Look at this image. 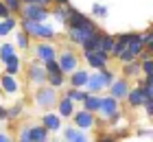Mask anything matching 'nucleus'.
Instances as JSON below:
<instances>
[{
  "instance_id": "f257e3e1",
  "label": "nucleus",
  "mask_w": 153,
  "mask_h": 142,
  "mask_svg": "<svg viewBox=\"0 0 153 142\" xmlns=\"http://www.w3.org/2000/svg\"><path fill=\"white\" fill-rule=\"evenodd\" d=\"M24 33L35 35V37H53L55 35L51 26H44L42 22H35V20H24Z\"/></svg>"
},
{
  "instance_id": "f03ea898",
  "label": "nucleus",
  "mask_w": 153,
  "mask_h": 142,
  "mask_svg": "<svg viewBox=\"0 0 153 142\" xmlns=\"http://www.w3.org/2000/svg\"><path fill=\"white\" fill-rule=\"evenodd\" d=\"M142 46H144V42H142L140 37H136V35H131V39H129L127 48H125V53L120 55V59H123V61H131L136 55L142 53Z\"/></svg>"
},
{
  "instance_id": "7ed1b4c3",
  "label": "nucleus",
  "mask_w": 153,
  "mask_h": 142,
  "mask_svg": "<svg viewBox=\"0 0 153 142\" xmlns=\"http://www.w3.org/2000/svg\"><path fill=\"white\" fill-rule=\"evenodd\" d=\"M46 9L42 4H37V2H26V7H24V18L26 20H35V22H42V20H46Z\"/></svg>"
},
{
  "instance_id": "20e7f679",
  "label": "nucleus",
  "mask_w": 153,
  "mask_h": 142,
  "mask_svg": "<svg viewBox=\"0 0 153 142\" xmlns=\"http://www.w3.org/2000/svg\"><path fill=\"white\" fill-rule=\"evenodd\" d=\"M94 31V24H85V26H70V39L76 42V44H83Z\"/></svg>"
},
{
  "instance_id": "39448f33",
  "label": "nucleus",
  "mask_w": 153,
  "mask_h": 142,
  "mask_svg": "<svg viewBox=\"0 0 153 142\" xmlns=\"http://www.w3.org/2000/svg\"><path fill=\"white\" fill-rule=\"evenodd\" d=\"M112 81V74L109 72H101V74H94V77H88V88L90 90H101Z\"/></svg>"
},
{
  "instance_id": "423d86ee",
  "label": "nucleus",
  "mask_w": 153,
  "mask_h": 142,
  "mask_svg": "<svg viewBox=\"0 0 153 142\" xmlns=\"http://www.w3.org/2000/svg\"><path fill=\"white\" fill-rule=\"evenodd\" d=\"M85 57H88V61L92 63L94 68H99V70H103V68H105V63H107V55H105V51H88Z\"/></svg>"
},
{
  "instance_id": "0eeeda50",
  "label": "nucleus",
  "mask_w": 153,
  "mask_h": 142,
  "mask_svg": "<svg viewBox=\"0 0 153 142\" xmlns=\"http://www.w3.org/2000/svg\"><path fill=\"white\" fill-rule=\"evenodd\" d=\"M74 68H76V57L72 53H64L61 55V59H59V70H61V74H66V72H74Z\"/></svg>"
},
{
  "instance_id": "6e6552de",
  "label": "nucleus",
  "mask_w": 153,
  "mask_h": 142,
  "mask_svg": "<svg viewBox=\"0 0 153 142\" xmlns=\"http://www.w3.org/2000/svg\"><path fill=\"white\" fill-rule=\"evenodd\" d=\"M99 112H103L107 118H112L118 114V105H116V98H101V105H99Z\"/></svg>"
},
{
  "instance_id": "1a4fd4ad",
  "label": "nucleus",
  "mask_w": 153,
  "mask_h": 142,
  "mask_svg": "<svg viewBox=\"0 0 153 142\" xmlns=\"http://www.w3.org/2000/svg\"><path fill=\"white\" fill-rule=\"evenodd\" d=\"M48 138V133H46V127L42 129V127H37V129H26L22 131V140H37V142H44Z\"/></svg>"
},
{
  "instance_id": "9d476101",
  "label": "nucleus",
  "mask_w": 153,
  "mask_h": 142,
  "mask_svg": "<svg viewBox=\"0 0 153 142\" xmlns=\"http://www.w3.org/2000/svg\"><path fill=\"white\" fill-rule=\"evenodd\" d=\"M29 74H31V79L35 83H44L46 81V68L39 66V63H33L31 70H29Z\"/></svg>"
},
{
  "instance_id": "9b49d317",
  "label": "nucleus",
  "mask_w": 153,
  "mask_h": 142,
  "mask_svg": "<svg viewBox=\"0 0 153 142\" xmlns=\"http://www.w3.org/2000/svg\"><path fill=\"white\" fill-rule=\"evenodd\" d=\"M101 37H103V35H96V33H92V35H90V37L85 39V42H83V51H101Z\"/></svg>"
},
{
  "instance_id": "f8f14e48",
  "label": "nucleus",
  "mask_w": 153,
  "mask_h": 142,
  "mask_svg": "<svg viewBox=\"0 0 153 142\" xmlns=\"http://www.w3.org/2000/svg\"><path fill=\"white\" fill-rule=\"evenodd\" d=\"M37 103H39V105H53V103H55V90L42 88V90L37 92Z\"/></svg>"
},
{
  "instance_id": "ddd939ff",
  "label": "nucleus",
  "mask_w": 153,
  "mask_h": 142,
  "mask_svg": "<svg viewBox=\"0 0 153 142\" xmlns=\"http://www.w3.org/2000/svg\"><path fill=\"white\" fill-rule=\"evenodd\" d=\"M127 96H129V103H131V105H142V103L149 101L142 88H138V90H134V92H127Z\"/></svg>"
},
{
  "instance_id": "4468645a",
  "label": "nucleus",
  "mask_w": 153,
  "mask_h": 142,
  "mask_svg": "<svg viewBox=\"0 0 153 142\" xmlns=\"http://www.w3.org/2000/svg\"><path fill=\"white\" fill-rule=\"evenodd\" d=\"M37 55H39V59L51 61V59H55V48L51 44H39L37 46Z\"/></svg>"
},
{
  "instance_id": "2eb2a0df",
  "label": "nucleus",
  "mask_w": 153,
  "mask_h": 142,
  "mask_svg": "<svg viewBox=\"0 0 153 142\" xmlns=\"http://www.w3.org/2000/svg\"><path fill=\"white\" fill-rule=\"evenodd\" d=\"M68 24H70V26H85V24H92V22H90L85 16H81V13L72 11L70 18H68Z\"/></svg>"
},
{
  "instance_id": "dca6fc26",
  "label": "nucleus",
  "mask_w": 153,
  "mask_h": 142,
  "mask_svg": "<svg viewBox=\"0 0 153 142\" xmlns=\"http://www.w3.org/2000/svg\"><path fill=\"white\" fill-rule=\"evenodd\" d=\"M74 120H76V125H79L81 129H85V127H92V114H90L88 109H85V112H79Z\"/></svg>"
},
{
  "instance_id": "f3484780",
  "label": "nucleus",
  "mask_w": 153,
  "mask_h": 142,
  "mask_svg": "<svg viewBox=\"0 0 153 142\" xmlns=\"http://www.w3.org/2000/svg\"><path fill=\"white\" fill-rule=\"evenodd\" d=\"M112 94H114V98H125L127 96V83L125 81H116L112 85Z\"/></svg>"
},
{
  "instance_id": "a211bd4d",
  "label": "nucleus",
  "mask_w": 153,
  "mask_h": 142,
  "mask_svg": "<svg viewBox=\"0 0 153 142\" xmlns=\"http://www.w3.org/2000/svg\"><path fill=\"white\" fill-rule=\"evenodd\" d=\"M66 140L68 142H85V136L76 129H66Z\"/></svg>"
},
{
  "instance_id": "6ab92c4d",
  "label": "nucleus",
  "mask_w": 153,
  "mask_h": 142,
  "mask_svg": "<svg viewBox=\"0 0 153 142\" xmlns=\"http://www.w3.org/2000/svg\"><path fill=\"white\" fill-rule=\"evenodd\" d=\"M59 112H61V116H70V114H72V98L70 96L59 103Z\"/></svg>"
},
{
  "instance_id": "aec40b11",
  "label": "nucleus",
  "mask_w": 153,
  "mask_h": 142,
  "mask_svg": "<svg viewBox=\"0 0 153 142\" xmlns=\"http://www.w3.org/2000/svg\"><path fill=\"white\" fill-rule=\"evenodd\" d=\"M44 127L46 129H59V118L55 114H48V116H44Z\"/></svg>"
},
{
  "instance_id": "412c9836",
  "label": "nucleus",
  "mask_w": 153,
  "mask_h": 142,
  "mask_svg": "<svg viewBox=\"0 0 153 142\" xmlns=\"http://www.w3.org/2000/svg\"><path fill=\"white\" fill-rule=\"evenodd\" d=\"M0 83H2V88H4L7 92H16V90H18V83H16V79H13L11 74H7Z\"/></svg>"
},
{
  "instance_id": "4be33fe9",
  "label": "nucleus",
  "mask_w": 153,
  "mask_h": 142,
  "mask_svg": "<svg viewBox=\"0 0 153 142\" xmlns=\"http://www.w3.org/2000/svg\"><path fill=\"white\" fill-rule=\"evenodd\" d=\"M18 68H20L18 57H16V55H11L9 59H7V72H9V74H16V72H18Z\"/></svg>"
},
{
  "instance_id": "5701e85b",
  "label": "nucleus",
  "mask_w": 153,
  "mask_h": 142,
  "mask_svg": "<svg viewBox=\"0 0 153 142\" xmlns=\"http://www.w3.org/2000/svg\"><path fill=\"white\" fill-rule=\"evenodd\" d=\"M114 37H109V35H103L101 37V51H105V53H112V48H114Z\"/></svg>"
},
{
  "instance_id": "b1692460",
  "label": "nucleus",
  "mask_w": 153,
  "mask_h": 142,
  "mask_svg": "<svg viewBox=\"0 0 153 142\" xmlns=\"http://www.w3.org/2000/svg\"><path fill=\"white\" fill-rule=\"evenodd\" d=\"M83 103H85V109H88V112H96V109H99V105H101V98H96V96H88Z\"/></svg>"
},
{
  "instance_id": "393cba45",
  "label": "nucleus",
  "mask_w": 153,
  "mask_h": 142,
  "mask_svg": "<svg viewBox=\"0 0 153 142\" xmlns=\"http://www.w3.org/2000/svg\"><path fill=\"white\" fill-rule=\"evenodd\" d=\"M88 83V74L85 72H74L72 74V85L74 88H81V85H85Z\"/></svg>"
},
{
  "instance_id": "a878e982",
  "label": "nucleus",
  "mask_w": 153,
  "mask_h": 142,
  "mask_svg": "<svg viewBox=\"0 0 153 142\" xmlns=\"http://www.w3.org/2000/svg\"><path fill=\"white\" fill-rule=\"evenodd\" d=\"M70 13H72V9H68V7H59V9L55 11V16H57V20H59V22H68Z\"/></svg>"
},
{
  "instance_id": "bb28decb",
  "label": "nucleus",
  "mask_w": 153,
  "mask_h": 142,
  "mask_svg": "<svg viewBox=\"0 0 153 142\" xmlns=\"http://www.w3.org/2000/svg\"><path fill=\"white\" fill-rule=\"evenodd\" d=\"M13 26H16V20H13V18H7L4 22H0V35H7Z\"/></svg>"
},
{
  "instance_id": "cd10ccee",
  "label": "nucleus",
  "mask_w": 153,
  "mask_h": 142,
  "mask_svg": "<svg viewBox=\"0 0 153 142\" xmlns=\"http://www.w3.org/2000/svg\"><path fill=\"white\" fill-rule=\"evenodd\" d=\"M11 55H16V53H13V46L11 44H4L2 48H0V57H2V59L7 61V59H9V57Z\"/></svg>"
},
{
  "instance_id": "c85d7f7f",
  "label": "nucleus",
  "mask_w": 153,
  "mask_h": 142,
  "mask_svg": "<svg viewBox=\"0 0 153 142\" xmlns=\"http://www.w3.org/2000/svg\"><path fill=\"white\" fill-rule=\"evenodd\" d=\"M51 83H53V85H61V83H64L61 72H51Z\"/></svg>"
},
{
  "instance_id": "c756f323",
  "label": "nucleus",
  "mask_w": 153,
  "mask_h": 142,
  "mask_svg": "<svg viewBox=\"0 0 153 142\" xmlns=\"http://www.w3.org/2000/svg\"><path fill=\"white\" fill-rule=\"evenodd\" d=\"M92 11L96 13V16H101V18H105V16H107V9H105L103 4H94V9H92Z\"/></svg>"
},
{
  "instance_id": "7c9ffc66",
  "label": "nucleus",
  "mask_w": 153,
  "mask_h": 142,
  "mask_svg": "<svg viewBox=\"0 0 153 142\" xmlns=\"http://www.w3.org/2000/svg\"><path fill=\"white\" fill-rule=\"evenodd\" d=\"M70 98H74V101H85V98H88V94H83V92H76V90H72V92H70Z\"/></svg>"
},
{
  "instance_id": "2f4dec72",
  "label": "nucleus",
  "mask_w": 153,
  "mask_h": 142,
  "mask_svg": "<svg viewBox=\"0 0 153 142\" xmlns=\"http://www.w3.org/2000/svg\"><path fill=\"white\" fill-rule=\"evenodd\" d=\"M142 70H144V72H147V74H151V72H153V59L144 61V63H142Z\"/></svg>"
},
{
  "instance_id": "473e14b6",
  "label": "nucleus",
  "mask_w": 153,
  "mask_h": 142,
  "mask_svg": "<svg viewBox=\"0 0 153 142\" xmlns=\"http://www.w3.org/2000/svg\"><path fill=\"white\" fill-rule=\"evenodd\" d=\"M138 70H140V63H129L127 66V74H136Z\"/></svg>"
},
{
  "instance_id": "72a5a7b5",
  "label": "nucleus",
  "mask_w": 153,
  "mask_h": 142,
  "mask_svg": "<svg viewBox=\"0 0 153 142\" xmlns=\"http://www.w3.org/2000/svg\"><path fill=\"white\" fill-rule=\"evenodd\" d=\"M4 4L9 7V9H13V11H16L18 7H20V0H4Z\"/></svg>"
},
{
  "instance_id": "f704fd0d",
  "label": "nucleus",
  "mask_w": 153,
  "mask_h": 142,
  "mask_svg": "<svg viewBox=\"0 0 153 142\" xmlns=\"http://www.w3.org/2000/svg\"><path fill=\"white\" fill-rule=\"evenodd\" d=\"M144 44H149L151 46V51H153V33H149V35H144V37H140Z\"/></svg>"
},
{
  "instance_id": "c9c22d12",
  "label": "nucleus",
  "mask_w": 153,
  "mask_h": 142,
  "mask_svg": "<svg viewBox=\"0 0 153 142\" xmlns=\"http://www.w3.org/2000/svg\"><path fill=\"white\" fill-rule=\"evenodd\" d=\"M7 16H9V7L4 2H0V18H7Z\"/></svg>"
},
{
  "instance_id": "e433bc0d",
  "label": "nucleus",
  "mask_w": 153,
  "mask_h": 142,
  "mask_svg": "<svg viewBox=\"0 0 153 142\" xmlns=\"http://www.w3.org/2000/svg\"><path fill=\"white\" fill-rule=\"evenodd\" d=\"M18 44L22 46V48H26V35L22 33V35H18Z\"/></svg>"
},
{
  "instance_id": "4c0bfd02",
  "label": "nucleus",
  "mask_w": 153,
  "mask_h": 142,
  "mask_svg": "<svg viewBox=\"0 0 153 142\" xmlns=\"http://www.w3.org/2000/svg\"><path fill=\"white\" fill-rule=\"evenodd\" d=\"M33 2H37V4H42V7H46L48 2H51V0H33Z\"/></svg>"
},
{
  "instance_id": "58836bf2",
  "label": "nucleus",
  "mask_w": 153,
  "mask_h": 142,
  "mask_svg": "<svg viewBox=\"0 0 153 142\" xmlns=\"http://www.w3.org/2000/svg\"><path fill=\"white\" fill-rule=\"evenodd\" d=\"M7 116H9V114H7V112H4V109H2V107H0V118H2V120H4V118H7Z\"/></svg>"
},
{
  "instance_id": "ea45409f",
  "label": "nucleus",
  "mask_w": 153,
  "mask_h": 142,
  "mask_svg": "<svg viewBox=\"0 0 153 142\" xmlns=\"http://www.w3.org/2000/svg\"><path fill=\"white\" fill-rule=\"evenodd\" d=\"M7 140H9V138H7L4 133H0V142H7Z\"/></svg>"
},
{
  "instance_id": "a19ab883",
  "label": "nucleus",
  "mask_w": 153,
  "mask_h": 142,
  "mask_svg": "<svg viewBox=\"0 0 153 142\" xmlns=\"http://www.w3.org/2000/svg\"><path fill=\"white\" fill-rule=\"evenodd\" d=\"M57 2H59V4H66V2H68V0H57Z\"/></svg>"
}]
</instances>
